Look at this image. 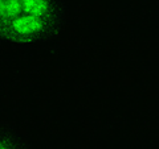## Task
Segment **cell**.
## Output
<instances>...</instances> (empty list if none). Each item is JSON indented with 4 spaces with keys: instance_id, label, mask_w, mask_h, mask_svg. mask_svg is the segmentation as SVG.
Here are the masks:
<instances>
[{
    "instance_id": "obj_1",
    "label": "cell",
    "mask_w": 159,
    "mask_h": 149,
    "mask_svg": "<svg viewBox=\"0 0 159 149\" xmlns=\"http://www.w3.org/2000/svg\"><path fill=\"white\" fill-rule=\"evenodd\" d=\"M69 24L66 0H0V45L25 48L52 42Z\"/></svg>"
},
{
    "instance_id": "obj_2",
    "label": "cell",
    "mask_w": 159,
    "mask_h": 149,
    "mask_svg": "<svg viewBox=\"0 0 159 149\" xmlns=\"http://www.w3.org/2000/svg\"><path fill=\"white\" fill-rule=\"evenodd\" d=\"M0 149H33L28 138L16 126L8 121H0Z\"/></svg>"
}]
</instances>
